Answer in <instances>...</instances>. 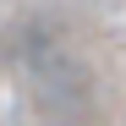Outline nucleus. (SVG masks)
<instances>
[]
</instances>
